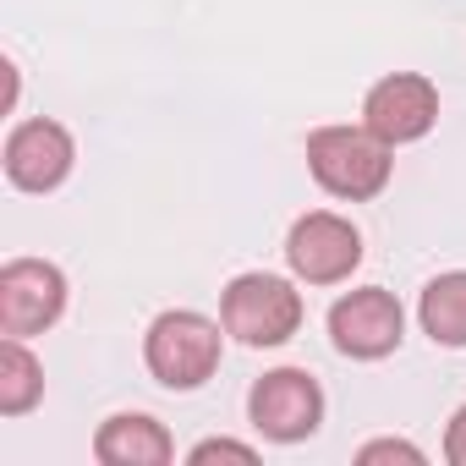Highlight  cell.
<instances>
[{"label": "cell", "mask_w": 466, "mask_h": 466, "mask_svg": "<svg viewBox=\"0 0 466 466\" xmlns=\"http://www.w3.org/2000/svg\"><path fill=\"white\" fill-rule=\"evenodd\" d=\"M286 264L297 280L308 286H340L351 280V269L362 264V230L329 208H313L291 225L286 237Z\"/></svg>", "instance_id": "277c9868"}, {"label": "cell", "mask_w": 466, "mask_h": 466, "mask_svg": "<svg viewBox=\"0 0 466 466\" xmlns=\"http://www.w3.org/2000/svg\"><path fill=\"white\" fill-rule=\"evenodd\" d=\"M308 170L329 198L368 203L390 187L395 159H390V143L373 137L368 127H319L308 137Z\"/></svg>", "instance_id": "6da1fadb"}, {"label": "cell", "mask_w": 466, "mask_h": 466, "mask_svg": "<svg viewBox=\"0 0 466 466\" xmlns=\"http://www.w3.org/2000/svg\"><path fill=\"white\" fill-rule=\"evenodd\" d=\"M39 395H45V368H39V357L23 346V335H6V340H0V417L34 411Z\"/></svg>", "instance_id": "7c38bea8"}, {"label": "cell", "mask_w": 466, "mask_h": 466, "mask_svg": "<svg viewBox=\"0 0 466 466\" xmlns=\"http://www.w3.org/2000/svg\"><path fill=\"white\" fill-rule=\"evenodd\" d=\"M444 461L450 466H466V406L450 417V428H444Z\"/></svg>", "instance_id": "9a60e30c"}, {"label": "cell", "mask_w": 466, "mask_h": 466, "mask_svg": "<svg viewBox=\"0 0 466 466\" xmlns=\"http://www.w3.org/2000/svg\"><path fill=\"white\" fill-rule=\"evenodd\" d=\"M433 121H439V88H433L422 72H390V77H379V83L368 88V99H362V127H368L373 137H384L390 148L428 137Z\"/></svg>", "instance_id": "ba28073f"}, {"label": "cell", "mask_w": 466, "mask_h": 466, "mask_svg": "<svg viewBox=\"0 0 466 466\" xmlns=\"http://www.w3.org/2000/svg\"><path fill=\"white\" fill-rule=\"evenodd\" d=\"M66 313V275L45 258H12L0 269V335H45Z\"/></svg>", "instance_id": "52a82bcc"}, {"label": "cell", "mask_w": 466, "mask_h": 466, "mask_svg": "<svg viewBox=\"0 0 466 466\" xmlns=\"http://www.w3.org/2000/svg\"><path fill=\"white\" fill-rule=\"evenodd\" d=\"M225 324L192 313V308H176V313H159L143 335V362L148 373L165 384V390H198L214 379L219 368V335Z\"/></svg>", "instance_id": "7a4b0ae2"}, {"label": "cell", "mask_w": 466, "mask_h": 466, "mask_svg": "<svg viewBox=\"0 0 466 466\" xmlns=\"http://www.w3.org/2000/svg\"><path fill=\"white\" fill-rule=\"evenodd\" d=\"M417 324H422V335L433 346H450V351L466 346V269H450V275L422 286Z\"/></svg>", "instance_id": "8fae6325"}, {"label": "cell", "mask_w": 466, "mask_h": 466, "mask_svg": "<svg viewBox=\"0 0 466 466\" xmlns=\"http://www.w3.org/2000/svg\"><path fill=\"white\" fill-rule=\"evenodd\" d=\"M406 335V313L395 302V291L384 286H362V291H346L335 308H329V340L340 357H357V362H379L400 346Z\"/></svg>", "instance_id": "8992f818"}, {"label": "cell", "mask_w": 466, "mask_h": 466, "mask_svg": "<svg viewBox=\"0 0 466 466\" xmlns=\"http://www.w3.org/2000/svg\"><path fill=\"white\" fill-rule=\"evenodd\" d=\"M94 455L105 466H165V461H176V444H170L165 422H154L148 411H116L99 422Z\"/></svg>", "instance_id": "30bf717a"}, {"label": "cell", "mask_w": 466, "mask_h": 466, "mask_svg": "<svg viewBox=\"0 0 466 466\" xmlns=\"http://www.w3.org/2000/svg\"><path fill=\"white\" fill-rule=\"evenodd\" d=\"M187 461H192V466H208V461H242V466H253L258 450H253V444H237V439H203V444L187 450Z\"/></svg>", "instance_id": "4fadbf2b"}, {"label": "cell", "mask_w": 466, "mask_h": 466, "mask_svg": "<svg viewBox=\"0 0 466 466\" xmlns=\"http://www.w3.org/2000/svg\"><path fill=\"white\" fill-rule=\"evenodd\" d=\"M72 159H77V143L61 121L39 116V121L12 127L6 137V181L23 192H56L72 176Z\"/></svg>", "instance_id": "9c48e42d"}, {"label": "cell", "mask_w": 466, "mask_h": 466, "mask_svg": "<svg viewBox=\"0 0 466 466\" xmlns=\"http://www.w3.org/2000/svg\"><path fill=\"white\" fill-rule=\"evenodd\" d=\"M248 417L264 439L275 444H297V439H313L319 422H324V390L308 368H275L253 384L248 395Z\"/></svg>", "instance_id": "5b68a950"}, {"label": "cell", "mask_w": 466, "mask_h": 466, "mask_svg": "<svg viewBox=\"0 0 466 466\" xmlns=\"http://www.w3.org/2000/svg\"><path fill=\"white\" fill-rule=\"evenodd\" d=\"M219 324L242 346H286L302 329V291L280 275H237L219 297Z\"/></svg>", "instance_id": "3957f363"}, {"label": "cell", "mask_w": 466, "mask_h": 466, "mask_svg": "<svg viewBox=\"0 0 466 466\" xmlns=\"http://www.w3.org/2000/svg\"><path fill=\"white\" fill-rule=\"evenodd\" d=\"M379 461H406V466H422V450L406 444V439H373L357 450V466H379Z\"/></svg>", "instance_id": "5bb4252c"}]
</instances>
